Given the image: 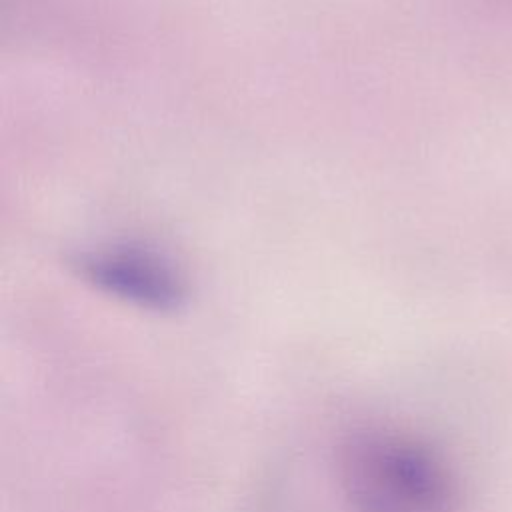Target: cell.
<instances>
[{
  "instance_id": "obj_2",
  "label": "cell",
  "mask_w": 512,
  "mask_h": 512,
  "mask_svg": "<svg viewBox=\"0 0 512 512\" xmlns=\"http://www.w3.org/2000/svg\"><path fill=\"white\" fill-rule=\"evenodd\" d=\"M82 274L106 294L154 312L176 310L184 284L162 258L140 248H110L82 260Z\"/></svg>"
},
{
  "instance_id": "obj_1",
  "label": "cell",
  "mask_w": 512,
  "mask_h": 512,
  "mask_svg": "<svg viewBox=\"0 0 512 512\" xmlns=\"http://www.w3.org/2000/svg\"><path fill=\"white\" fill-rule=\"evenodd\" d=\"M344 498L354 512H442L448 486L436 458L392 432H362L340 458Z\"/></svg>"
}]
</instances>
